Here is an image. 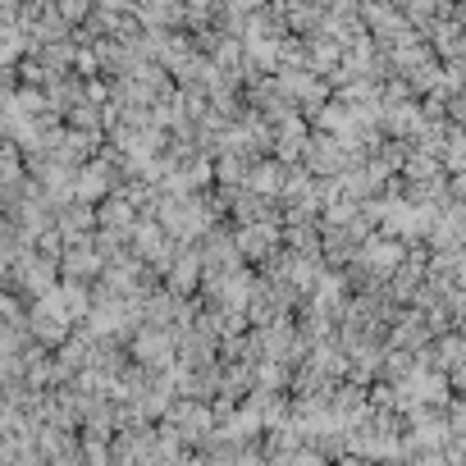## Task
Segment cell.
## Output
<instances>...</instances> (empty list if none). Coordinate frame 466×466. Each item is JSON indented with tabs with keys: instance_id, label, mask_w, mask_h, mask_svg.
<instances>
[{
	"instance_id": "cell-1",
	"label": "cell",
	"mask_w": 466,
	"mask_h": 466,
	"mask_svg": "<svg viewBox=\"0 0 466 466\" xmlns=\"http://www.w3.org/2000/svg\"><path fill=\"white\" fill-rule=\"evenodd\" d=\"M270 242H275L270 229H247V233H242V247H247V251H270Z\"/></svg>"
},
{
	"instance_id": "cell-2",
	"label": "cell",
	"mask_w": 466,
	"mask_h": 466,
	"mask_svg": "<svg viewBox=\"0 0 466 466\" xmlns=\"http://www.w3.org/2000/svg\"><path fill=\"white\" fill-rule=\"evenodd\" d=\"M416 466H443V458H425V462H416Z\"/></svg>"
},
{
	"instance_id": "cell-3",
	"label": "cell",
	"mask_w": 466,
	"mask_h": 466,
	"mask_svg": "<svg viewBox=\"0 0 466 466\" xmlns=\"http://www.w3.org/2000/svg\"><path fill=\"white\" fill-rule=\"evenodd\" d=\"M458 192H466V174H462V179H458Z\"/></svg>"
}]
</instances>
